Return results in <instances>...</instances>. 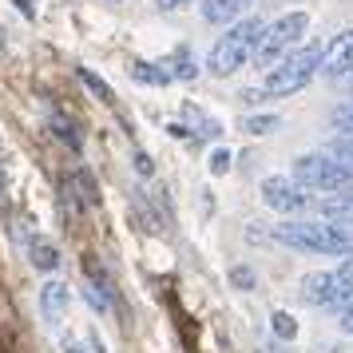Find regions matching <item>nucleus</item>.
I'll return each instance as SVG.
<instances>
[{"instance_id":"obj_1","label":"nucleus","mask_w":353,"mask_h":353,"mask_svg":"<svg viewBox=\"0 0 353 353\" xmlns=\"http://www.w3.org/2000/svg\"><path fill=\"white\" fill-rule=\"evenodd\" d=\"M321 52H325V44H318V40H310V44H298V48L290 52V56H282L274 68H266V80H262V92L266 96H278V99H290L298 96L305 83L314 80L321 72Z\"/></svg>"},{"instance_id":"obj_2","label":"nucleus","mask_w":353,"mask_h":353,"mask_svg":"<svg viewBox=\"0 0 353 353\" xmlns=\"http://www.w3.org/2000/svg\"><path fill=\"white\" fill-rule=\"evenodd\" d=\"M274 242L302 254H353V230L350 226H321V223H282L274 226Z\"/></svg>"},{"instance_id":"obj_3","label":"nucleus","mask_w":353,"mask_h":353,"mask_svg":"<svg viewBox=\"0 0 353 353\" xmlns=\"http://www.w3.org/2000/svg\"><path fill=\"white\" fill-rule=\"evenodd\" d=\"M262 28H266L262 17L234 20V24L214 40V48H210V56H207V68L214 72V76H223V80L234 76L239 68H246L250 56H254V44H258V36H262Z\"/></svg>"},{"instance_id":"obj_4","label":"nucleus","mask_w":353,"mask_h":353,"mask_svg":"<svg viewBox=\"0 0 353 353\" xmlns=\"http://www.w3.org/2000/svg\"><path fill=\"white\" fill-rule=\"evenodd\" d=\"M305 28H310V12H286V17L270 20V24L262 28V36H258L250 64L254 68H274L282 56H290V52L302 44Z\"/></svg>"},{"instance_id":"obj_5","label":"nucleus","mask_w":353,"mask_h":353,"mask_svg":"<svg viewBox=\"0 0 353 353\" xmlns=\"http://www.w3.org/2000/svg\"><path fill=\"white\" fill-rule=\"evenodd\" d=\"M294 179L302 183L310 194H341V191H353V171L334 163L330 155H302L294 163Z\"/></svg>"},{"instance_id":"obj_6","label":"nucleus","mask_w":353,"mask_h":353,"mask_svg":"<svg viewBox=\"0 0 353 353\" xmlns=\"http://www.w3.org/2000/svg\"><path fill=\"white\" fill-rule=\"evenodd\" d=\"M262 203L270 210H282V214H298V210L314 207V194L305 191L298 179L270 175V179H262Z\"/></svg>"},{"instance_id":"obj_7","label":"nucleus","mask_w":353,"mask_h":353,"mask_svg":"<svg viewBox=\"0 0 353 353\" xmlns=\"http://www.w3.org/2000/svg\"><path fill=\"white\" fill-rule=\"evenodd\" d=\"M302 298L310 305H345L353 302V294L337 282L334 270H310L302 278Z\"/></svg>"},{"instance_id":"obj_8","label":"nucleus","mask_w":353,"mask_h":353,"mask_svg":"<svg viewBox=\"0 0 353 353\" xmlns=\"http://www.w3.org/2000/svg\"><path fill=\"white\" fill-rule=\"evenodd\" d=\"M68 310H72V286L60 282V278H48L44 286H40V318L48 330H60L68 318Z\"/></svg>"},{"instance_id":"obj_9","label":"nucleus","mask_w":353,"mask_h":353,"mask_svg":"<svg viewBox=\"0 0 353 353\" xmlns=\"http://www.w3.org/2000/svg\"><path fill=\"white\" fill-rule=\"evenodd\" d=\"M345 68H353V28H345V32H337L330 44H325V52H321V72L334 80V76H341Z\"/></svg>"},{"instance_id":"obj_10","label":"nucleus","mask_w":353,"mask_h":353,"mask_svg":"<svg viewBox=\"0 0 353 353\" xmlns=\"http://www.w3.org/2000/svg\"><path fill=\"white\" fill-rule=\"evenodd\" d=\"M314 207H318V214L325 219V223L353 226V191H341V194H330V199H318Z\"/></svg>"},{"instance_id":"obj_11","label":"nucleus","mask_w":353,"mask_h":353,"mask_svg":"<svg viewBox=\"0 0 353 353\" xmlns=\"http://www.w3.org/2000/svg\"><path fill=\"white\" fill-rule=\"evenodd\" d=\"M28 262H32L40 274L60 270V246L52 239H44V234H32V239H28Z\"/></svg>"},{"instance_id":"obj_12","label":"nucleus","mask_w":353,"mask_h":353,"mask_svg":"<svg viewBox=\"0 0 353 353\" xmlns=\"http://www.w3.org/2000/svg\"><path fill=\"white\" fill-rule=\"evenodd\" d=\"M250 4H254V0H207V4H203V20H207V24H234Z\"/></svg>"},{"instance_id":"obj_13","label":"nucleus","mask_w":353,"mask_h":353,"mask_svg":"<svg viewBox=\"0 0 353 353\" xmlns=\"http://www.w3.org/2000/svg\"><path fill=\"white\" fill-rule=\"evenodd\" d=\"M163 68L171 72V80H194V76H199V64H194L191 48H175L163 60Z\"/></svg>"},{"instance_id":"obj_14","label":"nucleus","mask_w":353,"mask_h":353,"mask_svg":"<svg viewBox=\"0 0 353 353\" xmlns=\"http://www.w3.org/2000/svg\"><path fill=\"white\" fill-rule=\"evenodd\" d=\"M131 80L151 83V88H163V83H171V72H167L163 64H147V60H135V64H131Z\"/></svg>"},{"instance_id":"obj_15","label":"nucleus","mask_w":353,"mask_h":353,"mask_svg":"<svg viewBox=\"0 0 353 353\" xmlns=\"http://www.w3.org/2000/svg\"><path fill=\"white\" fill-rule=\"evenodd\" d=\"M64 353H103V341L96 330H80V334L64 337Z\"/></svg>"},{"instance_id":"obj_16","label":"nucleus","mask_w":353,"mask_h":353,"mask_svg":"<svg viewBox=\"0 0 353 353\" xmlns=\"http://www.w3.org/2000/svg\"><path fill=\"white\" fill-rule=\"evenodd\" d=\"M321 155H330L334 163H341V167L353 171V135H334L330 143L321 147Z\"/></svg>"},{"instance_id":"obj_17","label":"nucleus","mask_w":353,"mask_h":353,"mask_svg":"<svg viewBox=\"0 0 353 353\" xmlns=\"http://www.w3.org/2000/svg\"><path fill=\"white\" fill-rule=\"evenodd\" d=\"M68 191H80L76 199H80L83 207H96V203H99V191H96V183H92L88 171H76V175L68 179Z\"/></svg>"},{"instance_id":"obj_18","label":"nucleus","mask_w":353,"mask_h":353,"mask_svg":"<svg viewBox=\"0 0 353 353\" xmlns=\"http://www.w3.org/2000/svg\"><path fill=\"white\" fill-rule=\"evenodd\" d=\"M239 128L246 131V135H270V131L282 128V119H278V115H242Z\"/></svg>"},{"instance_id":"obj_19","label":"nucleus","mask_w":353,"mask_h":353,"mask_svg":"<svg viewBox=\"0 0 353 353\" xmlns=\"http://www.w3.org/2000/svg\"><path fill=\"white\" fill-rule=\"evenodd\" d=\"M52 131H56V139H60V143H68L72 151H80V147H83L80 131H76V123H72L68 115H60V112L52 115Z\"/></svg>"},{"instance_id":"obj_20","label":"nucleus","mask_w":353,"mask_h":353,"mask_svg":"<svg viewBox=\"0 0 353 353\" xmlns=\"http://www.w3.org/2000/svg\"><path fill=\"white\" fill-rule=\"evenodd\" d=\"M76 76H80V83H83V88H88V92H92L96 99H103V103H112V88H108V83L99 80V76L92 72V68H80Z\"/></svg>"},{"instance_id":"obj_21","label":"nucleus","mask_w":353,"mask_h":353,"mask_svg":"<svg viewBox=\"0 0 353 353\" xmlns=\"http://www.w3.org/2000/svg\"><path fill=\"white\" fill-rule=\"evenodd\" d=\"M330 119H334V128L341 131V135H353V99H345V103H337Z\"/></svg>"},{"instance_id":"obj_22","label":"nucleus","mask_w":353,"mask_h":353,"mask_svg":"<svg viewBox=\"0 0 353 353\" xmlns=\"http://www.w3.org/2000/svg\"><path fill=\"white\" fill-rule=\"evenodd\" d=\"M270 321H274V334L282 337V341H294V337H298V321L290 318L286 310H278V314H274Z\"/></svg>"},{"instance_id":"obj_23","label":"nucleus","mask_w":353,"mask_h":353,"mask_svg":"<svg viewBox=\"0 0 353 353\" xmlns=\"http://www.w3.org/2000/svg\"><path fill=\"white\" fill-rule=\"evenodd\" d=\"M230 282H234L239 290H254L258 286V278L246 270V266H230Z\"/></svg>"},{"instance_id":"obj_24","label":"nucleus","mask_w":353,"mask_h":353,"mask_svg":"<svg viewBox=\"0 0 353 353\" xmlns=\"http://www.w3.org/2000/svg\"><path fill=\"white\" fill-rule=\"evenodd\" d=\"M226 171H230V151L219 147V151L210 155V175H226Z\"/></svg>"},{"instance_id":"obj_25","label":"nucleus","mask_w":353,"mask_h":353,"mask_svg":"<svg viewBox=\"0 0 353 353\" xmlns=\"http://www.w3.org/2000/svg\"><path fill=\"white\" fill-rule=\"evenodd\" d=\"M337 282H341V286H345V290H350V294H353V254H345V258H341V266H337Z\"/></svg>"},{"instance_id":"obj_26","label":"nucleus","mask_w":353,"mask_h":353,"mask_svg":"<svg viewBox=\"0 0 353 353\" xmlns=\"http://www.w3.org/2000/svg\"><path fill=\"white\" fill-rule=\"evenodd\" d=\"M135 171H139V175H151V171H155V163H151L147 151H135Z\"/></svg>"},{"instance_id":"obj_27","label":"nucleus","mask_w":353,"mask_h":353,"mask_svg":"<svg viewBox=\"0 0 353 353\" xmlns=\"http://www.w3.org/2000/svg\"><path fill=\"white\" fill-rule=\"evenodd\" d=\"M334 83L341 88V92H353V68H345L341 76H334Z\"/></svg>"},{"instance_id":"obj_28","label":"nucleus","mask_w":353,"mask_h":353,"mask_svg":"<svg viewBox=\"0 0 353 353\" xmlns=\"http://www.w3.org/2000/svg\"><path fill=\"white\" fill-rule=\"evenodd\" d=\"M341 330L353 334V302H345V310H341Z\"/></svg>"},{"instance_id":"obj_29","label":"nucleus","mask_w":353,"mask_h":353,"mask_svg":"<svg viewBox=\"0 0 353 353\" xmlns=\"http://www.w3.org/2000/svg\"><path fill=\"white\" fill-rule=\"evenodd\" d=\"M163 12H175V8H183V4H191V0H155Z\"/></svg>"},{"instance_id":"obj_30","label":"nucleus","mask_w":353,"mask_h":353,"mask_svg":"<svg viewBox=\"0 0 353 353\" xmlns=\"http://www.w3.org/2000/svg\"><path fill=\"white\" fill-rule=\"evenodd\" d=\"M17 4L24 8V12H28V17H32V4H36V0H17Z\"/></svg>"}]
</instances>
